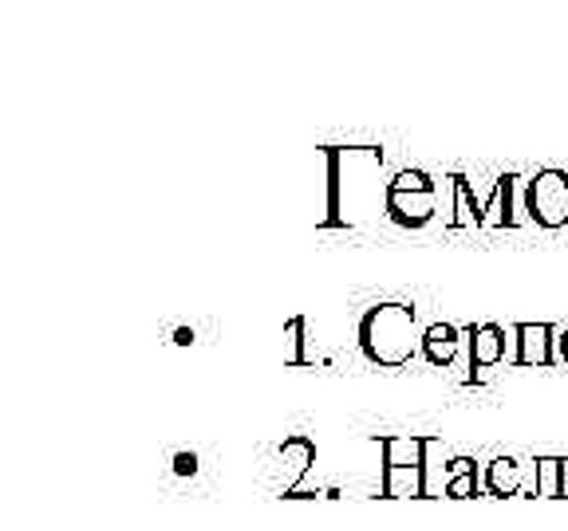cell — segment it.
<instances>
[{
	"label": "cell",
	"instance_id": "cell-1",
	"mask_svg": "<svg viewBox=\"0 0 568 531\" xmlns=\"http://www.w3.org/2000/svg\"><path fill=\"white\" fill-rule=\"evenodd\" d=\"M360 346L368 354V363L398 370L415 358V351L423 346V331H418V316L411 303H375L368 316L360 319Z\"/></svg>",
	"mask_w": 568,
	"mask_h": 531
},
{
	"label": "cell",
	"instance_id": "cell-2",
	"mask_svg": "<svg viewBox=\"0 0 568 531\" xmlns=\"http://www.w3.org/2000/svg\"><path fill=\"white\" fill-rule=\"evenodd\" d=\"M383 217L403 229H423L435 217V181L423 169H403L383 189Z\"/></svg>",
	"mask_w": 568,
	"mask_h": 531
},
{
	"label": "cell",
	"instance_id": "cell-3",
	"mask_svg": "<svg viewBox=\"0 0 568 531\" xmlns=\"http://www.w3.org/2000/svg\"><path fill=\"white\" fill-rule=\"evenodd\" d=\"M525 213L540 229L568 224V174L565 169H537L525 181Z\"/></svg>",
	"mask_w": 568,
	"mask_h": 531
},
{
	"label": "cell",
	"instance_id": "cell-4",
	"mask_svg": "<svg viewBox=\"0 0 568 531\" xmlns=\"http://www.w3.org/2000/svg\"><path fill=\"white\" fill-rule=\"evenodd\" d=\"M505 346H510V331H505V327H498V323L470 327V370H478L473 374L478 383L490 378V366L505 363Z\"/></svg>",
	"mask_w": 568,
	"mask_h": 531
},
{
	"label": "cell",
	"instance_id": "cell-5",
	"mask_svg": "<svg viewBox=\"0 0 568 531\" xmlns=\"http://www.w3.org/2000/svg\"><path fill=\"white\" fill-rule=\"evenodd\" d=\"M513 339H517V358L513 366H549L557 363V331L549 323H517L513 327Z\"/></svg>",
	"mask_w": 568,
	"mask_h": 531
},
{
	"label": "cell",
	"instance_id": "cell-6",
	"mask_svg": "<svg viewBox=\"0 0 568 531\" xmlns=\"http://www.w3.org/2000/svg\"><path fill=\"white\" fill-rule=\"evenodd\" d=\"M446 181H450V193H446L450 217H446V224H450V229H482V206H478L470 181H466L462 174H450Z\"/></svg>",
	"mask_w": 568,
	"mask_h": 531
},
{
	"label": "cell",
	"instance_id": "cell-7",
	"mask_svg": "<svg viewBox=\"0 0 568 531\" xmlns=\"http://www.w3.org/2000/svg\"><path fill=\"white\" fill-rule=\"evenodd\" d=\"M458 346H462V331L455 323H430L423 331V346L418 351L426 354V363L450 366L458 358Z\"/></svg>",
	"mask_w": 568,
	"mask_h": 531
},
{
	"label": "cell",
	"instance_id": "cell-8",
	"mask_svg": "<svg viewBox=\"0 0 568 531\" xmlns=\"http://www.w3.org/2000/svg\"><path fill=\"white\" fill-rule=\"evenodd\" d=\"M513 189H517V177H513V174L498 177L493 197L482 206V229H505V224H517V217L510 213Z\"/></svg>",
	"mask_w": 568,
	"mask_h": 531
},
{
	"label": "cell",
	"instance_id": "cell-9",
	"mask_svg": "<svg viewBox=\"0 0 568 531\" xmlns=\"http://www.w3.org/2000/svg\"><path fill=\"white\" fill-rule=\"evenodd\" d=\"M568 493V465L557 457L537 461V496H565Z\"/></svg>",
	"mask_w": 568,
	"mask_h": 531
},
{
	"label": "cell",
	"instance_id": "cell-10",
	"mask_svg": "<svg viewBox=\"0 0 568 531\" xmlns=\"http://www.w3.org/2000/svg\"><path fill=\"white\" fill-rule=\"evenodd\" d=\"M485 488H490L493 496H517L521 488V465L510 457H498L490 465V473H485Z\"/></svg>",
	"mask_w": 568,
	"mask_h": 531
},
{
	"label": "cell",
	"instance_id": "cell-11",
	"mask_svg": "<svg viewBox=\"0 0 568 531\" xmlns=\"http://www.w3.org/2000/svg\"><path fill=\"white\" fill-rule=\"evenodd\" d=\"M281 457H284V465H293L296 476H304L316 465V445L308 438H288L281 445Z\"/></svg>",
	"mask_w": 568,
	"mask_h": 531
},
{
	"label": "cell",
	"instance_id": "cell-12",
	"mask_svg": "<svg viewBox=\"0 0 568 531\" xmlns=\"http://www.w3.org/2000/svg\"><path fill=\"white\" fill-rule=\"evenodd\" d=\"M284 335H288V351H284V363H288V366L308 363V354H304V319H293V323L284 327Z\"/></svg>",
	"mask_w": 568,
	"mask_h": 531
},
{
	"label": "cell",
	"instance_id": "cell-13",
	"mask_svg": "<svg viewBox=\"0 0 568 531\" xmlns=\"http://www.w3.org/2000/svg\"><path fill=\"white\" fill-rule=\"evenodd\" d=\"M174 473L194 476V473H198V457H194V453H178V457H174Z\"/></svg>",
	"mask_w": 568,
	"mask_h": 531
},
{
	"label": "cell",
	"instance_id": "cell-14",
	"mask_svg": "<svg viewBox=\"0 0 568 531\" xmlns=\"http://www.w3.org/2000/svg\"><path fill=\"white\" fill-rule=\"evenodd\" d=\"M557 363H565V366H568V327L557 335Z\"/></svg>",
	"mask_w": 568,
	"mask_h": 531
}]
</instances>
